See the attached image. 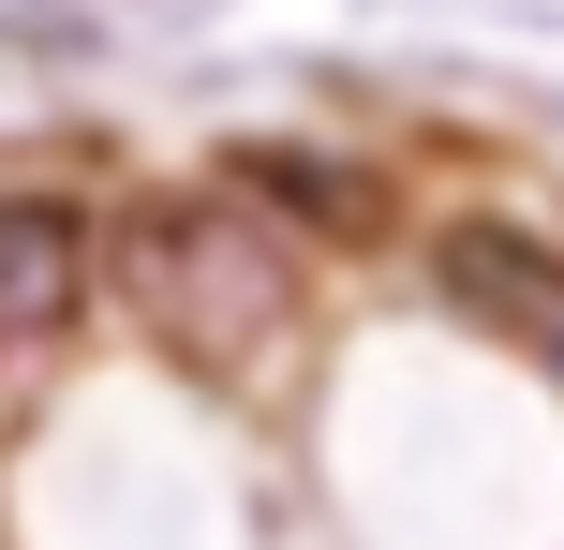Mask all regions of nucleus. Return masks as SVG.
I'll use <instances>...</instances> for the list:
<instances>
[{
    "mask_svg": "<svg viewBox=\"0 0 564 550\" xmlns=\"http://www.w3.org/2000/svg\"><path fill=\"white\" fill-rule=\"evenodd\" d=\"M119 268H134V313L164 357H194V373H224V357H253L297 327V268H282V224L253 208H208V194H149L134 238H119Z\"/></svg>",
    "mask_w": 564,
    "mask_h": 550,
    "instance_id": "obj_1",
    "label": "nucleus"
},
{
    "mask_svg": "<svg viewBox=\"0 0 564 550\" xmlns=\"http://www.w3.org/2000/svg\"><path fill=\"white\" fill-rule=\"evenodd\" d=\"M431 268H446V298L490 313L535 373H564V254H550V238H520V224H446Z\"/></svg>",
    "mask_w": 564,
    "mask_h": 550,
    "instance_id": "obj_3",
    "label": "nucleus"
},
{
    "mask_svg": "<svg viewBox=\"0 0 564 550\" xmlns=\"http://www.w3.org/2000/svg\"><path fill=\"white\" fill-rule=\"evenodd\" d=\"M105 298V224L75 194H0V357H45Z\"/></svg>",
    "mask_w": 564,
    "mask_h": 550,
    "instance_id": "obj_2",
    "label": "nucleus"
}]
</instances>
